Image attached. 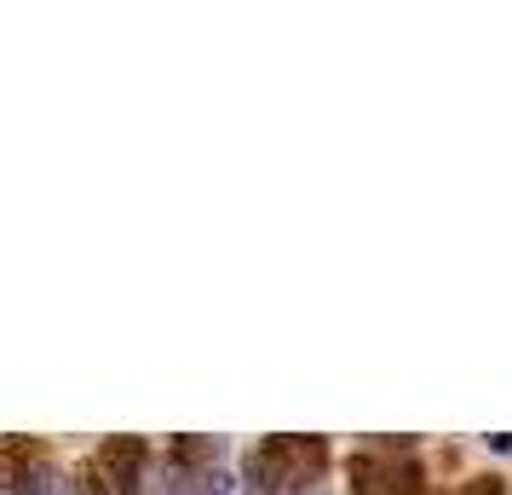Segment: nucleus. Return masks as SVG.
Here are the masks:
<instances>
[{"label":"nucleus","mask_w":512,"mask_h":495,"mask_svg":"<svg viewBox=\"0 0 512 495\" xmlns=\"http://www.w3.org/2000/svg\"><path fill=\"white\" fill-rule=\"evenodd\" d=\"M0 484H6V467H0Z\"/></svg>","instance_id":"1a4fd4ad"},{"label":"nucleus","mask_w":512,"mask_h":495,"mask_svg":"<svg viewBox=\"0 0 512 495\" xmlns=\"http://www.w3.org/2000/svg\"><path fill=\"white\" fill-rule=\"evenodd\" d=\"M173 495H202V484H196L190 472H179V478H173Z\"/></svg>","instance_id":"0eeeda50"},{"label":"nucleus","mask_w":512,"mask_h":495,"mask_svg":"<svg viewBox=\"0 0 512 495\" xmlns=\"http://www.w3.org/2000/svg\"><path fill=\"white\" fill-rule=\"evenodd\" d=\"M213 455H219V449H213L208 438H179V444H173V461H179V472H196V467H208Z\"/></svg>","instance_id":"7ed1b4c3"},{"label":"nucleus","mask_w":512,"mask_h":495,"mask_svg":"<svg viewBox=\"0 0 512 495\" xmlns=\"http://www.w3.org/2000/svg\"><path fill=\"white\" fill-rule=\"evenodd\" d=\"M208 495H236V478H231V472H213V478H208Z\"/></svg>","instance_id":"423d86ee"},{"label":"nucleus","mask_w":512,"mask_h":495,"mask_svg":"<svg viewBox=\"0 0 512 495\" xmlns=\"http://www.w3.org/2000/svg\"><path fill=\"white\" fill-rule=\"evenodd\" d=\"M98 467H104V478H110V490H133V478H139L144 467V444L139 438H104V449H98Z\"/></svg>","instance_id":"f03ea898"},{"label":"nucleus","mask_w":512,"mask_h":495,"mask_svg":"<svg viewBox=\"0 0 512 495\" xmlns=\"http://www.w3.org/2000/svg\"><path fill=\"white\" fill-rule=\"evenodd\" d=\"M351 490L357 495H426V478L409 455H351Z\"/></svg>","instance_id":"f257e3e1"},{"label":"nucleus","mask_w":512,"mask_h":495,"mask_svg":"<svg viewBox=\"0 0 512 495\" xmlns=\"http://www.w3.org/2000/svg\"><path fill=\"white\" fill-rule=\"evenodd\" d=\"M461 495H507V478H495V472H478V478H466Z\"/></svg>","instance_id":"39448f33"},{"label":"nucleus","mask_w":512,"mask_h":495,"mask_svg":"<svg viewBox=\"0 0 512 495\" xmlns=\"http://www.w3.org/2000/svg\"><path fill=\"white\" fill-rule=\"evenodd\" d=\"M489 449H512V432H495V438H489Z\"/></svg>","instance_id":"6e6552de"},{"label":"nucleus","mask_w":512,"mask_h":495,"mask_svg":"<svg viewBox=\"0 0 512 495\" xmlns=\"http://www.w3.org/2000/svg\"><path fill=\"white\" fill-rule=\"evenodd\" d=\"M75 495H110V478H104L98 461H87V467L75 472Z\"/></svg>","instance_id":"20e7f679"}]
</instances>
